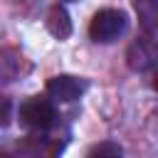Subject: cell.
<instances>
[{"label": "cell", "instance_id": "cell-1", "mask_svg": "<svg viewBox=\"0 0 158 158\" xmlns=\"http://www.w3.org/2000/svg\"><path fill=\"white\" fill-rule=\"evenodd\" d=\"M126 12L116 10V7H106V10H99L91 22H89V37L94 42H114L118 40L123 32H126Z\"/></svg>", "mask_w": 158, "mask_h": 158}, {"label": "cell", "instance_id": "cell-2", "mask_svg": "<svg viewBox=\"0 0 158 158\" xmlns=\"http://www.w3.org/2000/svg\"><path fill=\"white\" fill-rule=\"evenodd\" d=\"M17 116H20V121H22L25 126L37 128V131H44V128H49V126L54 123L57 111H54L52 101H47V99H42V96H32V99H27V101L20 106Z\"/></svg>", "mask_w": 158, "mask_h": 158}, {"label": "cell", "instance_id": "cell-3", "mask_svg": "<svg viewBox=\"0 0 158 158\" xmlns=\"http://www.w3.org/2000/svg\"><path fill=\"white\" fill-rule=\"evenodd\" d=\"M86 89V81H81L79 77H72V74H57L47 81V94L49 99L59 101V104H69L74 99H79Z\"/></svg>", "mask_w": 158, "mask_h": 158}, {"label": "cell", "instance_id": "cell-4", "mask_svg": "<svg viewBox=\"0 0 158 158\" xmlns=\"http://www.w3.org/2000/svg\"><path fill=\"white\" fill-rule=\"evenodd\" d=\"M47 30L52 37L57 40H67L72 35V20H69V12L62 7V5H54L49 7L47 12Z\"/></svg>", "mask_w": 158, "mask_h": 158}, {"label": "cell", "instance_id": "cell-5", "mask_svg": "<svg viewBox=\"0 0 158 158\" xmlns=\"http://www.w3.org/2000/svg\"><path fill=\"white\" fill-rule=\"evenodd\" d=\"M153 62H156V49H153V47L148 49L143 40H138V42L131 44V49H128V64H131V69L143 72V69H148Z\"/></svg>", "mask_w": 158, "mask_h": 158}, {"label": "cell", "instance_id": "cell-6", "mask_svg": "<svg viewBox=\"0 0 158 158\" xmlns=\"http://www.w3.org/2000/svg\"><path fill=\"white\" fill-rule=\"evenodd\" d=\"M136 12L146 30L158 25V0H136Z\"/></svg>", "mask_w": 158, "mask_h": 158}, {"label": "cell", "instance_id": "cell-7", "mask_svg": "<svg viewBox=\"0 0 158 158\" xmlns=\"http://www.w3.org/2000/svg\"><path fill=\"white\" fill-rule=\"evenodd\" d=\"M89 158H123V151L114 141H101L89 151Z\"/></svg>", "mask_w": 158, "mask_h": 158}, {"label": "cell", "instance_id": "cell-8", "mask_svg": "<svg viewBox=\"0 0 158 158\" xmlns=\"http://www.w3.org/2000/svg\"><path fill=\"white\" fill-rule=\"evenodd\" d=\"M156 86H158V74H156Z\"/></svg>", "mask_w": 158, "mask_h": 158}, {"label": "cell", "instance_id": "cell-9", "mask_svg": "<svg viewBox=\"0 0 158 158\" xmlns=\"http://www.w3.org/2000/svg\"><path fill=\"white\" fill-rule=\"evenodd\" d=\"M67 2H69V0H67Z\"/></svg>", "mask_w": 158, "mask_h": 158}]
</instances>
